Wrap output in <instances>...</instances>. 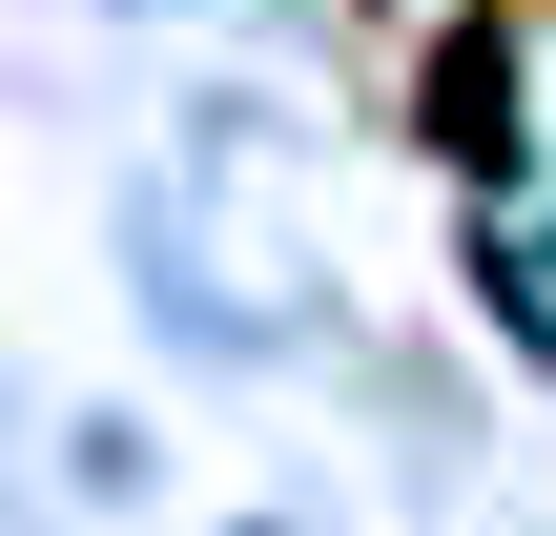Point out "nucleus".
Wrapping results in <instances>:
<instances>
[{
    "mask_svg": "<svg viewBox=\"0 0 556 536\" xmlns=\"http://www.w3.org/2000/svg\"><path fill=\"white\" fill-rule=\"evenodd\" d=\"M433 145L475 165V145H516V41L475 21V41H433Z\"/></svg>",
    "mask_w": 556,
    "mask_h": 536,
    "instance_id": "1",
    "label": "nucleus"
}]
</instances>
